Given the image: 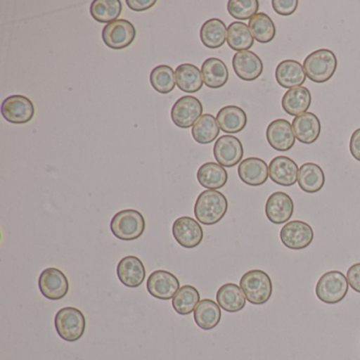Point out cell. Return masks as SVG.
I'll return each instance as SVG.
<instances>
[{
	"label": "cell",
	"mask_w": 360,
	"mask_h": 360,
	"mask_svg": "<svg viewBox=\"0 0 360 360\" xmlns=\"http://www.w3.org/2000/svg\"><path fill=\"white\" fill-rule=\"evenodd\" d=\"M229 210L226 197L220 191H207L200 193L195 204V217L203 225L220 222Z\"/></svg>",
	"instance_id": "obj_1"
},
{
	"label": "cell",
	"mask_w": 360,
	"mask_h": 360,
	"mask_svg": "<svg viewBox=\"0 0 360 360\" xmlns=\"http://www.w3.org/2000/svg\"><path fill=\"white\" fill-rule=\"evenodd\" d=\"M311 92L305 87H296L288 90L282 98V108L292 117H298L307 112L311 106Z\"/></svg>",
	"instance_id": "obj_24"
},
{
	"label": "cell",
	"mask_w": 360,
	"mask_h": 360,
	"mask_svg": "<svg viewBox=\"0 0 360 360\" xmlns=\"http://www.w3.org/2000/svg\"><path fill=\"white\" fill-rule=\"evenodd\" d=\"M39 286L43 296L49 300H60L69 292L68 278L56 267L43 271L39 276Z\"/></svg>",
	"instance_id": "obj_11"
},
{
	"label": "cell",
	"mask_w": 360,
	"mask_h": 360,
	"mask_svg": "<svg viewBox=\"0 0 360 360\" xmlns=\"http://www.w3.org/2000/svg\"><path fill=\"white\" fill-rule=\"evenodd\" d=\"M136 37V27L126 20H117L106 25L102 32L105 45L113 50H123L129 47Z\"/></svg>",
	"instance_id": "obj_7"
},
{
	"label": "cell",
	"mask_w": 360,
	"mask_h": 360,
	"mask_svg": "<svg viewBox=\"0 0 360 360\" xmlns=\"http://www.w3.org/2000/svg\"><path fill=\"white\" fill-rule=\"evenodd\" d=\"M1 115L9 123L16 125L27 124L34 117V104L27 96L20 94L11 96L1 104Z\"/></svg>",
	"instance_id": "obj_8"
},
{
	"label": "cell",
	"mask_w": 360,
	"mask_h": 360,
	"mask_svg": "<svg viewBox=\"0 0 360 360\" xmlns=\"http://www.w3.org/2000/svg\"><path fill=\"white\" fill-rule=\"evenodd\" d=\"M193 317H195V323L200 328L210 330L220 323L222 314H221V309L218 303L210 300V299H203L200 301L197 309H195Z\"/></svg>",
	"instance_id": "obj_31"
},
{
	"label": "cell",
	"mask_w": 360,
	"mask_h": 360,
	"mask_svg": "<svg viewBox=\"0 0 360 360\" xmlns=\"http://www.w3.org/2000/svg\"><path fill=\"white\" fill-rule=\"evenodd\" d=\"M120 281L127 288H139L146 277V269L142 261L136 256L124 257L117 267Z\"/></svg>",
	"instance_id": "obj_19"
},
{
	"label": "cell",
	"mask_w": 360,
	"mask_h": 360,
	"mask_svg": "<svg viewBox=\"0 0 360 360\" xmlns=\"http://www.w3.org/2000/svg\"><path fill=\"white\" fill-rule=\"evenodd\" d=\"M56 332L60 338L75 342L83 337L86 330V318L77 307H67L56 313Z\"/></svg>",
	"instance_id": "obj_6"
},
{
	"label": "cell",
	"mask_w": 360,
	"mask_h": 360,
	"mask_svg": "<svg viewBox=\"0 0 360 360\" xmlns=\"http://www.w3.org/2000/svg\"><path fill=\"white\" fill-rule=\"evenodd\" d=\"M240 288L246 300L255 305L266 303L273 294V283L265 271L252 269L244 274L240 280Z\"/></svg>",
	"instance_id": "obj_3"
},
{
	"label": "cell",
	"mask_w": 360,
	"mask_h": 360,
	"mask_svg": "<svg viewBox=\"0 0 360 360\" xmlns=\"http://www.w3.org/2000/svg\"><path fill=\"white\" fill-rule=\"evenodd\" d=\"M150 84L159 94H170L176 87V72L167 65H160L151 71Z\"/></svg>",
	"instance_id": "obj_37"
},
{
	"label": "cell",
	"mask_w": 360,
	"mask_h": 360,
	"mask_svg": "<svg viewBox=\"0 0 360 360\" xmlns=\"http://www.w3.org/2000/svg\"><path fill=\"white\" fill-rule=\"evenodd\" d=\"M220 127L216 117L212 115H203L193 126L191 134L199 144H210L218 138Z\"/></svg>",
	"instance_id": "obj_34"
},
{
	"label": "cell",
	"mask_w": 360,
	"mask_h": 360,
	"mask_svg": "<svg viewBox=\"0 0 360 360\" xmlns=\"http://www.w3.org/2000/svg\"><path fill=\"white\" fill-rule=\"evenodd\" d=\"M238 174L240 180L246 185L261 186L269 179V165L259 158H248L239 164Z\"/></svg>",
	"instance_id": "obj_20"
},
{
	"label": "cell",
	"mask_w": 360,
	"mask_h": 360,
	"mask_svg": "<svg viewBox=\"0 0 360 360\" xmlns=\"http://www.w3.org/2000/svg\"><path fill=\"white\" fill-rule=\"evenodd\" d=\"M217 122L220 129L225 134H238L246 127L248 115L240 107L225 106L217 115Z\"/></svg>",
	"instance_id": "obj_23"
},
{
	"label": "cell",
	"mask_w": 360,
	"mask_h": 360,
	"mask_svg": "<svg viewBox=\"0 0 360 360\" xmlns=\"http://www.w3.org/2000/svg\"><path fill=\"white\" fill-rule=\"evenodd\" d=\"M280 239L283 245L290 250H303L313 242V229L303 221H290L282 227Z\"/></svg>",
	"instance_id": "obj_10"
},
{
	"label": "cell",
	"mask_w": 360,
	"mask_h": 360,
	"mask_svg": "<svg viewBox=\"0 0 360 360\" xmlns=\"http://www.w3.org/2000/svg\"><path fill=\"white\" fill-rule=\"evenodd\" d=\"M180 281L167 271H155L147 280V290L151 296L161 300H169L180 290Z\"/></svg>",
	"instance_id": "obj_13"
},
{
	"label": "cell",
	"mask_w": 360,
	"mask_h": 360,
	"mask_svg": "<svg viewBox=\"0 0 360 360\" xmlns=\"http://www.w3.org/2000/svg\"><path fill=\"white\" fill-rule=\"evenodd\" d=\"M297 182L304 193H316L323 188L326 176L322 168L317 164L305 163L299 168Z\"/></svg>",
	"instance_id": "obj_28"
},
{
	"label": "cell",
	"mask_w": 360,
	"mask_h": 360,
	"mask_svg": "<svg viewBox=\"0 0 360 360\" xmlns=\"http://www.w3.org/2000/svg\"><path fill=\"white\" fill-rule=\"evenodd\" d=\"M254 37L248 25L241 22H231L227 29V44L237 52L248 51L254 45Z\"/></svg>",
	"instance_id": "obj_32"
},
{
	"label": "cell",
	"mask_w": 360,
	"mask_h": 360,
	"mask_svg": "<svg viewBox=\"0 0 360 360\" xmlns=\"http://www.w3.org/2000/svg\"><path fill=\"white\" fill-rule=\"evenodd\" d=\"M347 279L352 290L360 292V263H355L347 269Z\"/></svg>",
	"instance_id": "obj_40"
},
{
	"label": "cell",
	"mask_w": 360,
	"mask_h": 360,
	"mask_svg": "<svg viewBox=\"0 0 360 360\" xmlns=\"http://www.w3.org/2000/svg\"><path fill=\"white\" fill-rule=\"evenodd\" d=\"M241 141L233 136H222L216 141L214 155L218 164L231 168L238 165L243 158Z\"/></svg>",
	"instance_id": "obj_14"
},
{
	"label": "cell",
	"mask_w": 360,
	"mask_h": 360,
	"mask_svg": "<svg viewBox=\"0 0 360 360\" xmlns=\"http://www.w3.org/2000/svg\"><path fill=\"white\" fill-rule=\"evenodd\" d=\"M123 11L120 0H94L90 7V14L94 20L101 24L115 22Z\"/></svg>",
	"instance_id": "obj_33"
},
{
	"label": "cell",
	"mask_w": 360,
	"mask_h": 360,
	"mask_svg": "<svg viewBox=\"0 0 360 360\" xmlns=\"http://www.w3.org/2000/svg\"><path fill=\"white\" fill-rule=\"evenodd\" d=\"M258 10V0H229L227 4L229 15L238 20H252Z\"/></svg>",
	"instance_id": "obj_38"
},
{
	"label": "cell",
	"mask_w": 360,
	"mask_h": 360,
	"mask_svg": "<svg viewBox=\"0 0 360 360\" xmlns=\"http://www.w3.org/2000/svg\"><path fill=\"white\" fill-rule=\"evenodd\" d=\"M145 229L144 217L136 210H121L115 214L110 222L111 233L123 241L139 239L144 233Z\"/></svg>",
	"instance_id": "obj_4"
},
{
	"label": "cell",
	"mask_w": 360,
	"mask_h": 360,
	"mask_svg": "<svg viewBox=\"0 0 360 360\" xmlns=\"http://www.w3.org/2000/svg\"><path fill=\"white\" fill-rule=\"evenodd\" d=\"M276 81L285 89L301 87L307 79L303 65L297 60H286L280 63L276 68Z\"/></svg>",
	"instance_id": "obj_22"
},
{
	"label": "cell",
	"mask_w": 360,
	"mask_h": 360,
	"mask_svg": "<svg viewBox=\"0 0 360 360\" xmlns=\"http://www.w3.org/2000/svg\"><path fill=\"white\" fill-rule=\"evenodd\" d=\"M349 282L339 271H330L323 274L316 284V296L326 304H336L347 296Z\"/></svg>",
	"instance_id": "obj_5"
},
{
	"label": "cell",
	"mask_w": 360,
	"mask_h": 360,
	"mask_svg": "<svg viewBox=\"0 0 360 360\" xmlns=\"http://www.w3.org/2000/svg\"><path fill=\"white\" fill-rule=\"evenodd\" d=\"M201 72L204 85L210 89H219L229 82V69L224 62L219 58H207L202 65Z\"/></svg>",
	"instance_id": "obj_25"
},
{
	"label": "cell",
	"mask_w": 360,
	"mask_h": 360,
	"mask_svg": "<svg viewBox=\"0 0 360 360\" xmlns=\"http://www.w3.org/2000/svg\"><path fill=\"white\" fill-rule=\"evenodd\" d=\"M202 44L208 49H218L224 45L227 39V28L224 22L218 18H212L204 22L200 31Z\"/></svg>",
	"instance_id": "obj_29"
},
{
	"label": "cell",
	"mask_w": 360,
	"mask_h": 360,
	"mask_svg": "<svg viewBox=\"0 0 360 360\" xmlns=\"http://www.w3.org/2000/svg\"><path fill=\"white\" fill-rule=\"evenodd\" d=\"M203 106L195 96H182L174 103L172 109V120L174 125L187 129L193 127L202 117Z\"/></svg>",
	"instance_id": "obj_9"
},
{
	"label": "cell",
	"mask_w": 360,
	"mask_h": 360,
	"mask_svg": "<svg viewBox=\"0 0 360 360\" xmlns=\"http://www.w3.org/2000/svg\"><path fill=\"white\" fill-rule=\"evenodd\" d=\"M349 153L356 161L360 162V128L352 134L349 140Z\"/></svg>",
	"instance_id": "obj_42"
},
{
	"label": "cell",
	"mask_w": 360,
	"mask_h": 360,
	"mask_svg": "<svg viewBox=\"0 0 360 360\" xmlns=\"http://www.w3.org/2000/svg\"><path fill=\"white\" fill-rule=\"evenodd\" d=\"M294 214V202L288 193L277 191L271 193L265 204V214L269 222L283 224Z\"/></svg>",
	"instance_id": "obj_15"
},
{
	"label": "cell",
	"mask_w": 360,
	"mask_h": 360,
	"mask_svg": "<svg viewBox=\"0 0 360 360\" xmlns=\"http://www.w3.org/2000/svg\"><path fill=\"white\" fill-rule=\"evenodd\" d=\"M269 172L271 180L281 186H292L298 181V165L292 159L284 155H279L271 160Z\"/></svg>",
	"instance_id": "obj_18"
},
{
	"label": "cell",
	"mask_w": 360,
	"mask_h": 360,
	"mask_svg": "<svg viewBox=\"0 0 360 360\" xmlns=\"http://www.w3.org/2000/svg\"><path fill=\"white\" fill-rule=\"evenodd\" d=\"M200 303V294L193 285H184L172 298V307L179 315H189L197 309Z\"/></svg>",
	"instance_id": "obj_35"
},
{
	"label": "cell",
	"mask_w": 360,
	"mask_h": 360,
	"mask_svg": "<svg viewBox=\"0 0 360 360\" xmlns=\"http://www.w3.org/2000/svg\"><path fill=\"white\" fill-rule=\"evenodd\" d=\"M216 298L219 307L229 313H237L245 307V295L241 288L235 283L221 286L217 292Z\"/></svg>",
	"instance_id": "obj_26"
},
{
	"label": "cell",
	"mask_w": 360,
	"mask_h": 360,
	"mask_svg": "<svg viewBox=\"0 0 360 360\" xmlns=\"http://www.w3.org/2000/svg\"><path fill=\"white\" fill-rule=\"evenodd\" d=\"M233 68L242 81L252 82L262 75L263 63L254 52H237L233 58Z\"/></svg>",
	"instance_id": "obj_17"
},
{
	"label": "cell",
	"mask_w": 360,
	"mask_h": 360,
	"mask_svg": "<svg viewBox=\"0 0 360 360\" xmlns=\"http://www.w3.org/2000/svg\"><path fill=\"white\" fill-rule=\"evenodd\" d=\"M126 4L132 11L144 12L151 9L157 1L155 0H126Z\"/></svg>",
	"instance_id": "obj_41"
},
{
	"label": "cell",
	"mask_w": 360,
	"mask_h": 360,
	"mask_svg": "<svg viewBox=\"0 0 360 360\" xmlns=\"http://www.w3.org/2000/svg\"><path fill=\"white\" fill-rule=\"evenodd\" d=\"M198 181L204 188L217 191L226 185L229 174L220 164L208 162L203 164L198 170Z\"/></svg>",
	"instance_id": "obj_27"
},
{
	"label": "cell",
	"mask_w": 360,
	"mask_h": 360,
	"mask_svg": "<svg viewBox=\"0 0 360 360\" xmlns=\"http://www.w3.org/2000/svg\"><path fill=\"white\" fill-rule=\"evenodd\" d=\"M305 75L309 81L323 84L334 77L337 69V58L334 52L319 49L307 56L303 62Z\"/></svg>",
	"instance_id": "obj_2"
},
{
	"label": "cell",
	"mask_w": 360,
	"mask_h": 360,
	"mask_svg": "<svg viewBox=\"0 0 360 360\" xmlns=\"http://www.w3.org/2000/svg\"><path fill=\"white\" fill-rule=\"evenodd\" d=\"M254 39L260 44H269L275 39L276 27L267 14L258 13L250 20L248 24Z\"/></svg>",
	"instance_id": "obj_36"
},
{
	"label": "cell",
	"mask_w": 360,
	"mask_h": 360,
	"mask_svg": "<svg viewBox=\"0 0 360 360\" xmlns=\"http://www.w3.org/2000/svg\"><path fill=\"white\" fill-rule=\"evenodd\" d=\"M176 85L186 94H195L203 87V77L195 65L182 64L176 69Z\"/></svg>",
	"instance_id": "obj_30"
},
{
	"label": "cell",
	"mask_w": 360,
	"mask_h": 360,
	"mask_svg": "<svg viewBox=\"0 0 360 360\" xmlns=\"http://www.w3.org/2000/svg\"><path fill=\"white\" fill-rule=\"evenodd\" d=\"M292 127L297 140L303 144H313L321 132L319 119L311 112H305L295 117Z\"/></svg>",
	"instance_id": "obj_21"
},
{
	"label": "cell",
	"mask_w": 360,
	"mask_h": 360,
	"mask_svg": "<svg viewBox=\"0 0 360 360\" xmlns=\"http://www.w3.org/2000/svg\"><path fill=\"white\" fill-rule=\"evenodd\" d=\"M274 11L281 16H290L296 12L298 0H273L271 1Z\"/></svg>",
	"instance_id": "obj_39"
},
{
	"label": "cell",
	"mask_w": 360,
	"mask_h": 360,
	"mask_svg": "<svg viewBox=\"0 0 360 360\" xmlns=\"http://www.w3.org/2000/svg\"><path fill=\"white\" fill-rule=\"evenodd\" d=\"M266 140L269 146L277 151H288L296 142L292 124L283 119L271 122L266 129Z\"/></svg>",
	"instance_id": "obj_16"
},
{
	"label": "cell",
	"mask_w": 360,
	"mask_h": 360,
	"mask_svg": "<svg viewBox=\"0 0 360 360\" xmlns=\"http://www.w3.org/2000/svg\"><path fill=\"white\" fill-rule=\"evenodd\" d=\"M172 235L184 248H195L201 244L204 233L201 225L191 217H181L172 225Z\"/></svg>",
	"instance_id": "obj_12"
}]
</instances>
